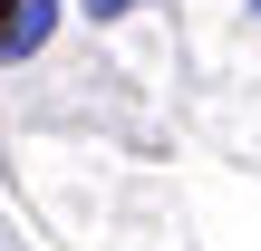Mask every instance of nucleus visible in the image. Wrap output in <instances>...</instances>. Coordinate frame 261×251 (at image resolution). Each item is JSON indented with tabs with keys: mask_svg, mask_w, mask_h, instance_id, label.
I'll list each match as a JSON object with an SVG mask.
<instances>
[{
	"mask_svg": "<svg viewBox=\"0 0 261 251\" xmlns=\"http://www.w3.org/2000/svg\"><path fill=\"white\" fill-rule=\"evenodd\" d=\"M87 10H97V19H116V10H136V0H87Z\"/></svg>",
	"mask_w": 261,
	"mask_h": 251,
	"instance_id": "2",
	"label": "nucleus"
},
{
	"mask_svg": "<svg viewBox=\"0 0 261 251\" xmlns=\"http://www.w3.org/2000/svg\"><path fill=\"white\" fill-rule=\"evenodd\" d=\"M48 29H58V0H0V68L48 48Z\"/></svg>",
	"mask_w": 261,
	"mask_h": 251,
	"instance_id": "1",
	"label": "nucleus"
}]
</instances>
